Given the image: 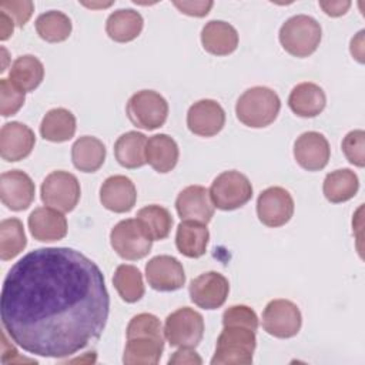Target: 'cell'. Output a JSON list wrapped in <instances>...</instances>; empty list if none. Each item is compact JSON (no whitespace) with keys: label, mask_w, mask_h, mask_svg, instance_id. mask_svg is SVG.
<instances>
[{"label":"cell","mask_w":365,"mask_h":365,"mask_svg":"<svg viewBox=\"0 0 365 365\" xmlns=\"http://www.w3.org/2000/svg\"><path fill=\"white\" fill-rule=\"evenodd\" d=\"M29 228L31 235L38 241H58L67 234V220L56 208L38 207L29 215Z\"/></svg>","instance_id":"ffe728a7"},{"label":"cell","mask_w":365,"mask_h":365,"mask_svg":"<svg viewBox=\"0 0 365 365\" xmlns=\"http://www.w3.org/2000/svg\"><path fill=\"white\" fill-rule=\"evenodd\" d=\"M83 4L84 6H87V7H91V9H94V7H108V6H111L113 4V1H108V3H86V1H83Z\"/></svg>","instance_id":"bcb514c9"},{"label":"cell","mask_w":365,"mask_h":365,"mask_svg":"<svg viewBox=\"0 0 365 365\" xmlns=\"http://www.w3.org/2000/svg\"><path fill=\"white\" fill-rule=\"evenodd\" d=\"M175 210L182 221L208 224L214 217L210 191L202 185L185 187L175 200Z\"/></svg>","instance_id":"9a60e30c"},{"label":"cell","mask_w":365,"mask_h":365,"mask_svg":"<svg viewBox=\"0 0 365 365\" xmlns=\"http://www.w3.org/2000/svg\"><path fill=\"white\" fill-rule=\"evenodd\" d=\"M100 201L113 212H128L137 201L135 185L125 175H111L100 187Z\"/></svg>","instance_id":"d6986e66"},{"label":"cell","mask_w":365,"mask_h":365,"mask_svg":"<svg viewBox=\"0 0 365 365\" xmlns=\"http://www.w3.org/2000/svg\"><path fill=\"white\" fill-rule=\"evenodd\" d=\"M145 278L155 291H175L185 284L182 264L171 255L153 257L145 265Z\"/></svg>","instance_id":"4fadbf2b"},{"label":"cell","mask_w":365,"mask_h":365,"mask_svg":"<svg viewBox=\"0 0 365 365\" xmlns=\"http://www.w3.org/2000/svg\"><path fill=\"white\" fill-rule=\"evenodd\" d=\"M113 284L121 299L130 304L141 299L145 291L140 269L130 264H121L117 267L113 277Z\"/></svg>","instance_id":"d6a6232c"},{"label":"cell","mask_w":365,"mask_h":365,"mask_svg":"<svg viewBox=\"0 0 365 365\" xmlns=\"http://www.w3.org/2000/svg\"><path fill=\"white\" fill-rule=\"evenodd\" d=\"M319 7L325 11V14L331 16V17H339L342 14H345L348 11V9L351 7V1L348 0H338V1H319Z\"/></svg>","instance_id":"7bdbcfd3"},{"label":"cell","mask_w":365,"mask_h":365,"mask_svg":"<svg viewBox=\"0 0 365 365\" xmlns=\"http://www.w3.org/2000/svg\"><path fill=\"white\" fill-rule=\"evenodd\" d=\"M36 187L29 174L20 170L6 171L0 177V197L3 204L13 211L29 208L34 200Z\"/></svg>","instance_id":"5bb4252c"},{"label":"cell","mask_w":365,"mask_h":365,"mask_svg":"<svg viewBox=\"0 0 365 365\" xmlns=\"http://www.w3.org/2000/svg\"><path fill=\"white\" fill-rule=\"evenodd\" d=\"M327 97L324 90L315 83H299L297 84L288 97V106L294 114L312 118L321 114L325 108Z\"/></svg>","instance_id":"7402d4cb"},{"label":"cell","mask_w":365,"mask_h":365,"mask_svg":"<svg viewBox=\"0 0 365 365\" xmlns=\"http://www.w3.org/2000/svg\"><path fill=\"white\" fill-rule=\"evenodd\" d=\"M257 346L255 331L242 325H225L221 331L212 365H248Z\"/></svg>","instance_id":"3957f363"},{"label":"cell","mask_w":365,"mask_h":365,"mask_svg":"<svg viewBox=\"0 0 365 365\" xmlns=\"http://www.w3.org/2000/svg\"><path fill=\"white\" fill-rule=\"evenodd\" d=\"M113 250L124 259H141L151 251L153 238L137 218H125L114 225L110 232Z\"/></svg>","instance_id":"8992f818"},{"label":"cell","mask_w":365,"mask_h":365,"mask_svg":"<svg viewBox=\"0 0 365 365\" xmlns=\"http://www.w3.org/2000/svg\"><path fill=\"white\" fill-rule=\"evenodd\" d=\"M127 339L135 336H155V338H165L163 325L160 319L153 314H138L133 317L125 329Z\"/></svg>","instance_id":"d590c367"},{"label":"cell","mask_w":365,"mask_h":365,"mask_svg":"<svg viewBox=\"0 0 365 365\" xmlns=\"http://www.w3.org/2000/svg\"><path fill=\"white\" fill-rule=\"evenodd\" d=\"M14 30V21L13 19L0 10V38L1 40H7Z\"/></svg>","instance_id":"ee69618b"},{"label":"cell","mask_w":365,"mask_h":365,"mask_svg":"<svg viewBox=\"0 0 365 365\" xmlns=\"http://www.w3.org/2000/svg\"><path fill=\"white\" fill-rule=\"evenodd\" d=\"M188 292L197 307L202 309H217L224 305L230 292V284L222 274L208 271L191 281Z\"/></svg>","instance_id":"7c38bea8"},{"label":"cell","mask_w":365,"mask_h":365,"mask_svg":"<svg viewBox=\"0 0 365 365\" xmlns=\"http://www.w3.org/2000/svg\"><path fill=\"white\" fill-rule=\"evenodd\" d=\"M125 113L135 127L155 130L161 127L168 117V103L154 90H141L128 98Z\"/></svg>","instance_id":"52a82bcc"},{"label":"cell","mask_w":365,"mask_h":365,"mask_svg":"<svg viewBox=\"0 0 365 365\" xmlns=\"http://www.w3.org/2000/svg\"><path fill=\"white\" fill-rule=\"evenodd\" d=\"M257 214L264 225L272 228L281 227L294 214V200L285 188L269 187L258 195Z\"/></svg>","instance_id":"8fae6325"},{"label":"cell","mask_w":365,"mask_h":365,"mask_svg":"<svg viewBox=\"0 0 365 365\" xmlns=\"http://www.w3.org/2000/svg\"><path fill=\"white\" fill-rule=\"evenodd\" d=\"M222 325H242L254 331L258 328V317L247 305H232L222 314Z\"/></svg>","instance_id":"f35d334b"},{"label":"cell","mask_w":365,"mask_h":365,"mask_svg":"<svg viewBox=\"0 0 365 365\" xmlns=\"http://www.w3.org/2000/svg\"><path fill=\"white\" fill-rule=\"evenodd\" d=\"M44 78V66L43 63L31 56V54H24L17 57L11 68L9 71V80L16 84L20 90L26 91H33L40 86V83Z\"/></svg>","instance_id":"4dcf8cb0"},{"label":"cell","mask_w":365,"mask_h":365,"mask_svg":"<svg viewBox=\"0 0 365 365\" xmlns=\"http://www.w3.org/2000/svg\"><path fill=\"white\" fill-rule=\"evenodd\" d=\"M37 34L48 43H60L71 34V20L58 10H50L40 14L36 20Z\"/></svg>","instance_id":"1f68e13d"},{"label":"cell","mask_w":365,"mask_h":365,"mask_svg":"<svg viewBox=\"0 0 365 365\" xmlns=\"http://www.w3.org/2000/svg\"><path fill=\"white\" fill-rule=\"evenodd\" d=\"M137 220L143 224L153 241L167 238L173 227V217L170 211L157 204H151L138 210Z\"/></svg>","instance_id":"836d02e7"},{"label":"cell","mask_w":365,"mask_h":365,"mask_svg":"<svg viewBox=\"0 0 365 365\" xmlns=\"http://www.w3.org/2000/svg\"><path fill=\"white\" fill-rule=\"evenodd\" d=\"M0 10L7 13L19 27H23L31 17L34 4L30 0H3Z\"/></svg>","instance_id":"ab89813d"},{"label":"cell","mask_w":365,"mask_h":365,"mask_svg":"<svg viewBox=\"0 0 365 365\" xmlns=\"http://www.w3.org/2000/svg\"><path fill=\"white\" fill-rule=\"evenodd\" d=\"M36 144V135L23 123H6L0 131V154L6 161H20L30 155Z\"/></svg>","instance_id":"ac0fdd59"},{"label":"cell","mask_w":365,"mask_h":365,"mask_svg":"<svg viewBox=\"0 0 365 365\" xmlns=\"http://www.w3.org/2000/svg\"><path fill=\"white\" fill-rule=\"evenodd\" d=\"M201 43L210 54L228 56L238 46V33L227 21L211 20L201 30Z\"/></svg>","instance_id":"44dd1931"},{"label":"cell","mask_w":365,"mask_h":365,"mask_svg":"<svg viewBox=\"0 0 365 365\" xmlns=\"http://www.w3.org/2000/svg\"><path fill=\"white\" fill-rule=\"evenodd\" d=\"M41 201L61 212L74 210L80 200V182L77 177L68 171H53L41 182Z\"/></svg>","instance_id":"9c48e42d"},{"label":"cell","mask_w":365,"mask_h":365,"mask_svg":"<svg viewBox=\"0 0 365 365\" xmlns=\"http://www.w3.org/2000/svg\"><path fill=\"white\" fill-rule=\"evenodd\" d=\"M143 16L133 9L113 11L106 21V33L117 43H128L137 38L143 30Z\"/></svg>","instance_id":"cb8c5ba5"},{"label":"cell","mask_w":365,"mask_h":365,"mask_svg":"<svg viewBox=\"0 0 365 365\" xmlns=\"http://www.w3.org/2000/svg\"><path fill=\"white\" fill-rule=\"evenodd\" d=\"M208 191L214 207L222 211L237 210L252 197V185L248 177L235 170L217 175Z\"/></svg>","instance_id":"5b68a950"},{"label":"cell","mask_w":365,"mask_h":365,"mask_svg":"<svg viewBox=\"0 0 365 365\" xmlns=\"http://www.w3.org/2000/svg\"><path fill=\"white\" fill-rule=\"evenodd\" d=\"M164 351V339L155 336L128 338L123 362L125 365H155Z\"/></svg>","instance_id":"484cf974"},{"label":"cell","mask_w":365,"mask_h":365,"mask_svg":"<svg viewBox=\"0 0 365 365\" xmlns=\"http://www.w3.org/2000/svg\"><path fill=\"white\" fill-rule=\"evenodd\" d=\"M147 137L138 131H128L120 135L114 144V155L124 168L143 167L145 161Z\"/></svg>","instance_id":"f1b7e54d"},{"label":"cell","mask_w":365,"mask_h":365,"mask_svg":"<svg viewBox=\"0 0 365 365\" xmlns=\"http://www.w3.org/2000/svg\"><path fill=\"white\" fill-rule=\"evenodd\" d=\"M224 124L225 111L215 100H198L188 108L187 125L195 135L212 137L222 130Z\"/></svg>","instance_id":"2e32d148"},{"label":"cell","mask_w":365,"mask_h":365,"mask_svg":"<svg viewBox=\"0 0 365 365\" xmlns=\"http://www.w3.org/2000/svg\"><path fill=\"white\" fill-rule=\"evenodd\" d=\"M108 314L101 269L73 248L34 250L10 268L3 282L1 324L29 354L74 355L101 336Z\"/></svg>","instance_id":"6da1fadb"},{"label":"cell","mask_w":365,"mask_h":365,"mask_svg":"<svg viewBox=\"0 0 365 365\" xmlns=\"http://www.w3.org/2000/svg\"><path fill=\"white\" fill-rule=\"evenodd\" d=\"M178 145L167 134H155L147 140L145 161L157 173H168L178 163Z\"/></svg>","instance_id":"603a6c76"},{"label":"cell","mask_w":365,"mask_h":365,"mask_svg":"<svg viewBox=\"0 0 365 365\" xmlns=\"http://www.w3.org/2000/svg\"><path fill=\"white\" fill-rule=\"evenodd\" d=\"M331 155L328 140L318 131L302 133L294 144V157L307 171H319L327 167Z\"/></svg>","instance_id":"e0dca14e"},{"label":"cell","mask_w":365,"mask_h":365,"mask_svg":"<svg viewBox=\"0 0 365 365\" xmlns=\"http://www.w3.org/2000/svg\"><path fill=\"white\" fill-rule=\"evenodd\" d=\"M342 151L351 164L362 168L365 165V133H364V130L349 131L342 140Z\"/></svg>","instance_id":"74e56055"},{"label":"cell","mask_w":365,"mask_h":365,"mask_svg":"<svg viewBox=\"0 0 365 365\" xmlns=\"http://www.w3.org/2000/svg\"><path fill=\"white\" fill-rule=\"evenodd\" d=\"M164 335L171 346L195 348L204 335V318L192 308H178L165 318Z\"/></svg>","instance_id":"ba28073f"},{"label":"cell","mask_w":365,"mask_h":365,"mask_svg":"<svg viewBox=\"0 0 365 365\" xmlns=\"http://www.w3.org/2000/svg\"><path fill=\"white\" fill-rule=\"evenodd\" d=\"M26 96L9 78L0 80V113L3 117L14 115L24 104Z\"/></svg>","instance_id":"8d00e7d4"},{"label":"cell","mask_w":365,"mask_h":365,"mask_svg":"<svg viewBox=\"0 0 365 365\" xmlns=\"http://www.w3.org/2000/svg\"><path fill=\"white\" fill-rule=\"evenodd\" d=\"M210 232L205 224L194 221H181L175 232L177 250L188 258H200L205 254Z\"/></svg>","instance_id":"d4e9b609"},{"label":"cell","mask_w":365,"mask_h":365,"mask_svg":"<svg viewBox=\"0 0 365 365\" xmlns=\"http://www.w3.org/2000/svg\"><path fill=\"white\" fill-rule=\"evenodd\" d=\"M76 117L67 108H53L46 113L40 124V134L51 143L68 141L76 133Z\"/></svg>","instance_id":"83f0119b"},{"label":"cell","mask_w":365,"mask_h":365,"mask_svg":"<svg viewBox=\"0 0 365 365\" xmlns=\"http://www.w3.org/2000/svg\"><path fill=\"white\" fill-rule=\"evenodd\" d=\"M359 188L358 175L349 168L335 170L327 174L322 185L325 198L332 204L345 202L355 197Z\"/></svg>","instance_id":"f546056e"},{"label":"cell","mask_w":365,"mask_h":365,"mask_svg":"<svg viewBox=\"0 0 365 365\" xmlns=\"http://www.w3.org/2000/svg\"><path fill=\"white\" fill-rule=\"evenodd\" d=\"M281 108V100L278 94L264 86H257L245 90L237 104V118L248 127L262 128L274 123Z\"/></svg>","instance_id":"7a4b0ae2"},{"label":"cell","mask_w":365,"mask_h":365,"mask_svg":"<svg viewBox=\"0 0 365 365\" xmlns=\"http://www.w3.org/2000/svg\"><path fill=\"white\" fill-rule=\"evenodd\" d=\"M302 325L299 308L289 299H272L262 312L264 329L275 338H292Z\"/></svg>","instance_id":"30bf717a"},{"label":"cell","mask_w":365,"mask_h":365,"mask_svg":"<svg viewBox=\"0 0 365 365\" xmlns=\"http://www.w3.org/2000/svg\"><path fill=\"white\" fill-rule=\"evenodd\" d=\"M71 160L77 170L94 173L106 161V147L97 137L83 135L71 147Z\"/></svg>","instance_id":"4316f807"},{"label":"cell","mask_w":365,"mask_h":365,"mask_svg":"<svg viewBox=\"0 0 365 365\" xmlns=\"http://www.w3.org/2000/svg\"><path fill=\"white\" fill-rule=\"evenodd\" d=\"M322 29L307 14H297L285 20L279 29V43L287 53L295 57H308L319 46Z\"/></svg>","instance_id":"277c9868"},{"label":"cell","mask_w":365,"mask_h":365,"mask_svg":"<svg viewBox=\"0 0 365 365\" xmlns=\"http://www.w3.org/2000/svg\"><path fill=\"white\" fill-rule=\"evenodd\" d=\"M173 4L184 14L192 17H204L208 14L211 7L214 6L212 1H173Z\"/></svg>","instance_id":"60d3db41"},{"label":"cell","mask_w":365,"mask_h":365,"mask_svg":"<svg viewBox=\"0 0 365 365\" xmlns=\"http://www.w3.org/2000/svg\"><path fill=\"white\" fill-rule=\"evenodd\" d=\"M364 38V30H361L356 37H354L351 40V54L359 61V63H364V48H362V41Z\"/></svg>","instance_id":"f6af8a7d"},{"label":"cell","mask_w":365,"mask_h":365,"mask_svg":"<svg viewBox=\"0 0 365 365\" xmlns=\"http://www.w3.org/2000/svg\"><path fill=\"white\" fill-rule=\"evenodd\" d=\"M26 244L24 227L19 218H7L0 222V258L3 261L17 257Z\"/></svg>","instance_id":"e575fe53"},{"label":"cell","mask_w":365,"mask_h":365,"mask_svg":"<svg viewBox=\"0 0 365 365\" xmlns=\"http://www.w3.org/2000/svg\"><path fill=\"white\" fill-rule=\"evenodd\" d=\"M170 365H201L202 359L200 355L192 351V348H180L173 354V356L168 359Z\"/></svg>","instance_id":"b9f144b4"}]
</instances>
